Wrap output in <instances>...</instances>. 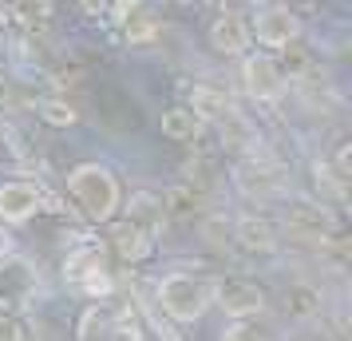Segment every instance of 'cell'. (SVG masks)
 Returning a JSON list of instances; mask_svg holds the SVG:
<instances>
[{"instance_id": "obj_1", "label": "cell", "mask_w": 352, "mask_h": 341, "mask_svg": "<svg viewBox=\"0 0 352 341\" xmlns=\"http://www.w3.org/2000/svg\"><path fill=\"white\" fill-rule=\"evenodd\" d=\"M67 191L72 198L80 203V211L91 218V223H107L119 207V183L107 167H99V163H83L76 167L72 175H67Z\"/></svg>"}, {"instance_id": "obj_2", "label": "cell", "mask_w": 352, "mask_h": 341, "mask_svg": "<svg viewBox=\"0 0 352 341\" xmlns=\"http://www.w3.org/2000/svg\"><path fill=\"white\" fill-rule=\"evenodd\" d=\"M159 302L175 322H198L210 309V302H214V290H210V282H202L194 274H170L162 278Z\"/></svg>"}, {"instance_id": "obj_3", "label": "cell", "mask_w": 352, "mask_h": 341, "mask_svg": "<svg viewBox=\"0 0 352 341\" xmlns=\"http://www.w3.org/2000/svg\"><path fill=\"white\" fill-rule=\"evenodd\" d=\"M80 341H143L139 333V322L127 306H99L83 309L80 318Z\"/></svg>"}, {"instance_id": "obj_4", "label": "cell", "mask_w": 352, "mask_h": 341, "mask_svg": "<svg viewBox=\"0 0 352 341\" xmlns=\"http://www.w3.org/2000/svg\"><path fill=\"white\" fill-rule=\"evenodd\" d=\"M297 32H301V24L285 4H261L254 12V36L270 48H289L297 40Z\"/></svg>"}, {"instance_id": "obj_5", "label": "cell", "mask_w": 352, "mask_h": 341, "mask_svg": "<svg viewBox=\"0 0 352 341\" xmlns=\"http://www.w3.org/2000/svg\"><path fill=\"white\" fill-rule=\"evenodd\" d=\"M241 80H245V92L254 99H277L285 92V72L270 56H250L241 68Z\"/></svg>"}, {"instance_id": "obj_6", "label": "cell", "mask_w": 352, "mask_h": 341, "mask_svg": "<svg viewBox=\"0 0 352 341\" xmlns=\"http://www.w3.org/2000/svg\"><path fill=\"white\" fill-rule=\"evenodd\" d=\"M218 306L230 313V318H250V313H261L265 306V293L257 282H245V278H226L218 286Z\"/></svg>"}, {"instance_id": "obj_7", "label": "cell", "mask_w": 352, "mask_h": 341, "mask_svg": "<svg viewBox=\"0 0 352 341\" xmlns=\"http://www.w3.org/2000/svg\"><path fill=\"white\" fill-rule=\"evenodd\" d=\"M40 203H44V195L32 183H4L0 187V218L4 223H28L40 211Z\"/></svg>"}, {"instance_id": "obj_8", "label": "cell", "mask_w": 352, "mask_h": 341, "mask_svg": "<svg viewBox=\"0 0 352 341\" xmlns=\"http://www.w3.org/2000/svg\"><path fill=\"white\" fill-rule=\"evenodd\" d=\"M127 223L139 234H146L151 242L162 234V223H166V203H162L159 195H146V191H139V195H131L127 203Z\"/></svg>"}, {"instance_id": "obj_9", "label": "cell", "mask_w": 352, "mask_h": 341, "mask_svg": "<svg viewBox=\"0 0 352 341\" xmlns=\"http://www.w3.org/2000/svg\"><path fill=\"white\" fill-rule=\"evenodd\" d=\"M210 44L218 52H226V56H238V52L250 44V24L241 20L238 8H226L222 17L210 24Z\"/></svg>"}, {"instance_id": "obj_10", "label": "cell", "mask_w": 352, "mask_h": 341, "mask_svg": "<svg viewBox=\"0 0 352 341\" xmlns=\"http://www.w3.org/2000/svg\"><path fill=\"white\" fill-rule=\"evenodd\" d=\"M285 227L297 238H329L333 234V218L320 207H313V203H293L285 214Z\"/></svg>"}, {"instance_id": "obj_11", "label": "cell", "mask_w": 352, "mask_h": 341, "mask_svg": "<svg viewBox=\"0 0 352 341\" xmlns=\"http://www.w3.org/2000/svg\"><path fill=\"white\" fill-rule=\"evenodd\" d=\"M36 286V270H32V262H8V266H0V293L8 298V302H24L28 293H32Z\"/></svg>"}, {"instance_id": "obj_12", "label": "cell", "mask_w": 352, "mask_h": 341, "mask_svg": "<svg viewBox=\"0 0 352 341\" xmlns=\"http://www.w3.org/2000/svg\"><path fill=\"white\" fill-rule=\"evenodd\" d=\"M190 112L198 115V119H234L238 107H234V99L226 96V92H214V87H194Z\"/></svg>"}, {"instance_id": "obj_13", "label": "cell", "mask_w": 352, "mask_h": 341, "mask_svg": "<svg viewBox=\"0 0 352 341\" xmlns=\"http://www.w3.org/2000/svg\"><path fill=\"white\" fill-rule=\"evenodd\" d=\"M162 135L175 139V143L198 139V135H202V119H198L190 107H170V112H162Z\"/></svg>"}, {"instance_id": "obj_14", "label": "cell", "mask_w": 352, "mask_h": 341, "mask_svg": "<svg viewBox=\"0 0 352 341\" xmlns=\"http://www.w3.org/2000/svg\"><path fill=\"white\" fill-rule=\"evenodd\" d=\"M96 270H107V262H103V250H99V246H80V250H72L67 262H64L67 282H83L87 274H96Z\"/></svg>"}, {"instance_id": "obj_15", "label": "cell", "mask_w": 352, "mask_h": 341, "mask_svg": "<svg viewBox=\"0 0 352 341\" xmlns=\"http://www.w3.org/2000/svg\"><path fill=\"white\" fill-rule=\"evenodd\" d=\"M111 246L119 250V258H123V262H139V258H146L151 238H146V234H139L131 223H119V227L111 230Z\"/></svg>"}, {"instance_id": "obj_16", "label": "cell", "mask_w": 352, "mask_h": 341, "mask_svg": "<svg viewBox=\"0 0 352 341\" xmlns=\"http://www.w3.org/2000/svg\"><path fill=\"white\" fill-rule=\"evenodd\" d=\"M285 309L293 313V318H313V313L320 309V290L317 286H305V282L289 286L285 290Z\"/></svg>"}, {"instance_id": "obj_17", "label": "cell", "mask_w": 352, "mask_h": 341, "mask_svg": "<svg viewBox=\"0 0 352 341\" xmlns=\"http://www.w3.org/2000/svg\"><path fill=\"white\" fill-rule=\"evenodd\" d=\"M40 115H44L48 123H56V127L76 123V107H72V103H64V99H44V103H40Z\"/></svg>"}, {"instance_id": "obj_18", "label": "cell", "mask_w": 352, "mask_h": 341, "mask_svg": "<svg viewBox=\"0 0 352 341\" xmlns=\"http://www.w3.org/2000/svg\"><path fill=\"white\" fill-rule=\"evenodd\" d=\"M241 238H245L250 246H273V227L250 218V223H241Z\"/></svg>"}, {"instance_id": "obj_19", "label": "cell", "mask_w": 352, "mask_h": 341, "mask_svg": "<svg viewBox=\"0 0 352 341\" xmlns=\"http://www.w3.org/2000/svg\"><path fill=\"white\" fill-rule=\"evenodd\" d=\"M80 286H83V293H91V298H107V293L115 290V282H111V274H107V270H96V274H87Z\"/></svg>"}, {"instance_id": "obj_20", "label": "cell", "mask_w": 352, "mask_h": 341, "mask_svg": "<svg viewBox=\"0 0 352 341\" xmlns=\"http://www.w3.org/2000/svg\"><path fill=\"white\" fill-rule=\"evenodd\" d=\"M151 28H155V20L146 17L143 8H131V20H127V36H131V40H143V36H151Z\"/></svg>"}, {"instance_id": "obj_21", "label": "cell", "mask_w": 352, "mask_h": 341, "mask_svg": "<svg viewBox=\"0 0 352 341\" xmlns=\"http://www.w3.org/2000/svg\"><path fill=\"white\" fill-rule=\"evenodd\" d=\"M222 341H265V333H261V329H254V325L238 322V325H230V329L222 333Z\"/></svg>"}, {"instance_id": "obj_22", "label": "cell", "mask_w": 352, "mask_h": 341, "mask_svg": "<svg viewBox=\"0 0 352 341\" xmlns=\"http://www.w3.org/2000/svg\"><path fill=\"white\" fill-rule=\"evenodd\" d=\"M0 341H24L16 318H4V313H0Z\"/></svg>"}, {"instance_id": "obj_23", "label": "cell", "mask_w": 352, "mask_h": 341, "mask_svg": "<svg viewBox=\"0 0 352 341\" xmlns=\"http://www.w3.org/2000/svg\"><path fill=\"white\" fill-rule=\"evenodd\" d=\"M8 250H12V238H8V230L0 227V262L8 258Z\"/></svg>"}, {"instance_id": "obj_24", "label": "cell", "mask_w": 352, "mask_h": 341, "mask_svg": "<svg viewBox=\"0 0 352 341\" xmlns=\"http://www.w3.org/2000/svg\"><path fill=\"white\" fill-rule=\"evenodd\" d=\"M8 103V87H4V80H0V107Z\"/></svg>"}]
</instances>
